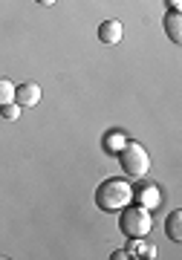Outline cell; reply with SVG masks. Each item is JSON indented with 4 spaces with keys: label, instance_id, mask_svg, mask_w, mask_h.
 <instances>
[{
    "label": "cell",
    "instance_id": "1",
    "mask_svg": "<svg viewBox=\"0 0 182 260\" xmlns=\"http://www.w3.org/2000/svg\"><path fill=\"white\" fill-rule=\"evenodd\" d=\"M130 200H133V185H130L128 179H104L96 188V205L107 214L122 211Z\"/></svg>",
    "mask_w": 182,
    "mask_h": 260
},
{
    "label": "cell",
    "instance_id": "12",
    "mask_svg": "<svg viewBox=\"0 0 182 260\" xmlns=\"http://www.w3.org/2000/svg\"><path fill=\"white\" fill-rule=\"evenodd\" d=\"M20 110H23L20 104L9 102V104H3V107H0V116H3V119H6V121H15V119H18V116H20Z\"/></svg>",
    "mask_w": 182,
    "mask_h": 260
},
{
    "label": "cell",
    "instance_id": "4",
    "mask_svg": "<svg viewBox=\"0 0 182 260\" xmlns=\"http://www.w3.org/2000/svg\"><path fill=\"white\" fill-rule=\"evenodd\" d=\"M41 102V87L35 81H23L20 87H15V104L20 107H35Z\"/></svg>",
    "mask_w": 182,
    "mask_h": 260
},
{
    "label": "cell",
    "instance_id": "2",
    "mask_svg": "<svg viewBox=\"0 0 182 260\" xmlns=\"http://www.w3.org/2000/svg\"><path fill=\"white\" fill-rule=\"evenodd\" d=\"M118 229L128 234L130 240H136V237H147V232L154 229V217H150V211L147 208H142V205H125L122 211H118Z\"/></svg>",
    "mask_w": 182,
    "mask_h": 260
},
{
    "label": "cell",
    "instance_id": "6",
    "mask_svg": "<svg viewBox=\"0 0 182 260\" xmlns=\"http://www.w3.org/2000/svg\"><path fill=\"white\" fill-rule=\"evenodd\" d=\"M122 35H125V29H122L118 20H104L99 26V41L104 47H116L118 41H122Z\"/></svg>",
    "mask_w": 182,
    "mask_h": 260
},
{
    "label": "cell",
    "instance_id": "3",
    "mask_svg": "<svg viewBox=\"0 0 182 260\" xmlns=\"http://www.w3.org/2000/svg\"><path fill=\"white\" fill-rule=\"evenodd\" d=\"M118 162L125 168V174L133 179H142L147 174V168H150V156H147V150L136 142H128L125 148L118 150Z\"/></svg>",
    "mask_w": 182,
    "mask_h": 260
},
{
    "label": "cell",
    "instance_id": "9",
    "mask_svg": "<svg viewBox=\"0 0 182 260\" xmlns=\"http://www.w3.org/2000/svg\"><path fill=\"white\" fill-rule=\"evenodd\" d=\"M125 145H128V136H125L122 130H110L107 136H104V150H107V153H116L118 156V150L125 148Z\"/></svg>",
    "mask_w": 182,
    "mask_h": 260
},
{
    "label": "cell",
    "instance_id": "7",
    "mask_svg": "<svg viewBox=\"0 0 182 260\" xmlns=\"http://www.w3.org/2000/svg\"><path fill=\"white\" fill-rule=\"evenodd\" d=\"M162 23H165L168 38H171L173 44H179V41H182V15H179V12H168Z\"/></svg>",
    "mask_w": 182,
    "mask_h": 260
},
{
    "label": "cell",
    "instance_id": "10",
    "mask_svg": "<svg viewBox=\"0 0 182 260\" xmlns=\"http://www.w3.org/2000/svg\"><path fill=\"white\" fill-rule=\"evenodd\" d=\"M9 102H15V84L9 78H0V107Z\"/></svg>",
    "mask_w": 182,
    "mask_h": 260
},
{
    "label": "cell",
    "instance_id": "11",
    "mask_svg": "<svg viewBox=\"0 0 182 260\" xmlns=\"http://www.w3.org/2000/svg\"><path fill=\"white\" fill-rule=\"evenodd\" d=\"M133 254L136 257H156V249L150 246V243H142V237H136V243H133Z\"/></svg>",
    "mask_w": 182,
    "mask_h": 260
},
{
    "label": "cell",
    "instance_id": "15",
    "mask_svg": "<svg viewBox=\"0 0 182 260\" xmlns=\"http://www.w3.org/2000/svg\"><path fill=\"white\" fill-rule=\"evenodd\" d=\"M35 3H41V6H52V3H58V0H35Z\"/></svg>",
    "mask_w": 182,
    "mask_h": 260
},
{
    "label": "cell",
    "instance_id": "5",
    "mask_svg": "<svg viewBox=\"0 0 182 260\" xmlns=\"http://www.w3.org/2000/svg\"><path fill=\"white\" fill-rule=\"evenodd\" d=\"M133 200H136L142 208L154 211V208H159V203H162V194H159L156 185H139V188H133Z\"/></svg>",
    "mask_w": 182,
    "mask_h": 260
},
{
    "label": "cell",
    "instance_id": "14",
    "mask_svg": "<svg viewBox=\"0 0 182 260\" xmlns=\"http://www.w3.org/2000/svg\"><path fill=\"white\" fill-rule=\"evenodd\" d=\"M125 257H128V251H122V249L113 251V260H125Z\"/></svg>",
    "mask_w": 182,
    "mask_h": 260
},
{
    "label": "cell",
    "instance_id": "13",
    "mask_svg": "<svg viewBox=\"0 0 182 260\" xmlns=\"http://www.w3.org/2000/svg\"><path fill=\"white\" fill-rule=\"evenodd\" d=\"M168 6H171V12H179L182 9V0H168Z\"/></svg>",
    "mask_w": 182,
    "mask_h": 260
},
{
    "label": "cell",
    "instance_id": "8",
    "mask_svg": "<svg viewBox=\"0 0 182 260\" xmlns=\"http://www.w3.org/2000/svg\"><path fill=\"white\" fill-rule=\"evenodd\" d=\"M165 232H168V237H171L173 243L182 240V211L179 208L168 214V220H165Z\"/></svg>",
    "mask_w": 182,
    "mask_h": 260
}]
</instances>
